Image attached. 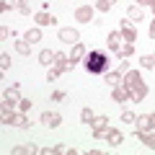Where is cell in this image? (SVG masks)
<instances>
[{
    "instance_id": "cell-1",
    "label": "cell",
    "mask_w": 155,
    "mask_h": 155,
    "mask_svg": "<svg viewBox=\"0 0 155 155\" xmlns=\"http://www.w3.org/2000/svg\"><path fill=\"white\" fill-rule=\"evenodd\" d=\"M85 67H88L91 72H104L106 70V54H101V52H91L88 60H85Z\"/></svg>"
},
{
    "instance_id": "cell-2",
    "label": "cell",
    "mask_w": 155,
    "mask_h": 155,
    "mask_svg": "<svg viewBox=\"0 0 155 155\" xmlns=\"http://www.w3.org/2000/svg\"><path fill=\"white\" fill-rule=\"evenodd\" d=\"M41 119H44V122L49 124V127H57V122H60V116H57V114H44Z\"/></svg>"
}]
</instances>
